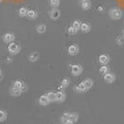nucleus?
Returning <instances> with one entry per match:
<instances>
[{
    "instance_id": "obj_1",
    "label": "nucleus",
    "mask_w": 124,
    "mask_h": 124,
    "mask_svg": "<svg viewBox=\"0 0 124 124\" xmlns=\"http://www.w3.org/2000/svg\"><path fill=\"white\" fill-rule=\"evenodd\" d=\"M109 17L112 20H119L122 17V12L119 8H113L109 10Z\"/></svg>"
},
{
    "instance_id": "obj_2",
    "label": "nucleus",
    "mask_w": 124,
    "mask_h": 124,
    "mask_svg": "<svg viewBox=\"0 0 124 124\" xmlns=\"http://www.w3.org/2000/svg\"><path fill=\"white\" fill-rule=\"evenodd\" d=\"M8 49L10 54L16 55V54H18L19 52L21 51V46H20V45H18L16 43H10V45L8 46Z\"/></svg>"
},
{
    "instance_id": "obj_3",
    "label": "nucleus",
    "mask_w": 124,
    "mask_h": 124,
    "mask_svg": "<svg viewBox=\"0 0 124 124\" xmlns=\"http://www.w3.org/2000/svg\"><path fill=\"white\" fill-rule=\"evenodd\" d=\"M83 72V67L79 64H74L71 66V73L74 76H79Z\"/></svg>"
},
{
    "instance_id": "obj_4",
    "label": "nucleus",
    "mask_w": 124,
    "mask_h": 124,
    "mask_svg": "<svg viewBox=\"0 0 124 124\" xmlns=\"http://www.w3.org/2000/svg\"><path fill=\"white\" fill-rule=\"evenodd\" d=\"M62 117L63 118H66L68 120H71L73 122L77 121L78 119H79V116H78L77 113H69V112H66V113L63 114Z\"/></svg>"
},
{
    "instance_id": "obj_5",
    "label": "nucleus",
    "mask_w": 124,
    "mask_h": 124,
    "mask_svg": "<svg viewBox=\"0 0 124 124\" xmlns=\"http://www.w3.org/2000/svg\"><path fill=\"white\" fill-rule=\"evenodd\" d=\"M116 80V76L114 73L108 72L106 74H104V81L107 83H112Z\"/></svg>"
},
{
    "instance_id": "obj_6",
    "label": "nucleus",
    "mask_w": 124,
    "mask_h": 124,
    "mask_svg": "<svg viewBox=\"0 0 124 124\" xmlns=\"http://www.w3.org/2000/svg\"><path fill=\"white\" fill-rule=\"evenodd\" d=\"M68 52L70 56H76L79 53V47L76 45H71L68 48Z\"/></svg>"
},
{
    "instance_id": "obj_7",
    "label": "nucleus",
    "mask_w": 124,
    "mask_h": 124,
    "mask_svg": "<svg viewBox=\"0 0 124 124\" xmlns=\"http://www.w3.org/2000/svg\"><path fill=\"white\" fill-rule=\"evenodd\" d=\"M49 16L52 20H57L60 17V11L57 8H53L50 12H49Z\"/></svg>"
},
{
    "instance_id": "obj_8",
    "label": "nucleus",
    "mask_w": 124,
    "mask_h": 124,
    "mask_svg": "<svg viewBox=\"0 0 124 124\" xmlns=\"http://www.w3.org/2000/svg\"><path fill=\"white\" fill-rule=\"evenodd\" d=\"M14 39H15V35H14L13 33H10V32L6 33L5 35L3 36V40H4V42L8 43V44L12 43V42L14 41Z\"/></svg>"
},
{
    "instance_id": "obj_9",
    "label": "nucleus",
    "mask_w": 124,
    "mask_h": 124,
    "mask_svg": "<svg viewBox=\"0 0 124 124\" xmlns=\"http://www.w3.org/2000/svg\"><path fill=\"white\" fill-rule=\"evenodd\" d=\"M13 86L16 88H18V89H20V90H21V92H24V91L26 90L24 83H23L22 81H20V80L15 81V83H13Z\"/></svg>"
},
{
    "instance_id": "obj_10",
    "label": "nucleus",
    "mask_w": 124,
    "mask_h": 124,
    "mask_svg": "<svg viewBox=\"0 0 124 124\" xmlns=\"http://www.w3.org/2000/svg\"><path fill=\"white\" fill-rule=\"evenodd\" d=\"M66 99V94L64 93V92L62 91H58L56 93V101L58 102H63Z\"/></svg>"
},
{
    "instance_id": "obj_11",
    "label": "nucleus",
    "mask_w": 124,
    "mask_h": 124,
    "mask_svg": "<svg viewBox=\"0 0 124 124\" xmlns=\"http://www.w3.org/2000/svg\"><path fill=\"white\" fill-rule=\"evenodd\" d=\"M99 62L101 64H103V65H107L109 62V57L108 55H105V54L100 55L99 56Z\"/></svg>"
},
{
    "instance_id": "obj_12",
    "label": "nucleus",
    "mask_w": 124,
    "mask_h": 124,
    "mask_svg": "<svg viewBox=\"0 0 124 124\" xmlns=\"http://www.w3.org/2000/svg\"><path fill=\"white\" fill-rule=\"evenodd\" d=\"M49 99L47 98L46 94H44V95H42L41 97L39 98V104L41 105V106H47L48 104H49Z\"/></svg>"
},
{
    "instance_id": "obj_13",
    "label": "nucleus",
    "mask_w": 124,
    "mask_h": 124,
    "mask_svg": "<svg viewBox=\"0 0 124 124\" xmlns=\"http://www.w3.org/2000/svg\"><path fill=\"white\" fill-rule=\"evenodd\" d=\"M9 92H10V94L12 95V96H19L20 94H21L22 92H21V90H20V89H18V88L14 87V86H12V87L10 88V90H9Z\"/></svg>"
},
{
    "instance_id": "obj_14",
    "label": "nucleus",
    "mask_w": 124,
    "mask_h": 124,
    "mask_svg": "<svg viewBox=\"0 0 124 124\" xmlns=\"http://www.w3.org/2000/svg\"><path fill=\"white\" fill-rule=\"evenodd\" d=\"M80 30L83 32H89V31H91V25L89 23H87V22H83L81 25V29Z\"/></svg>"
},
{
    "instance_id": "obj_15",
    "label": "nucleus",
    "mask_w": 124,
    "mask_h": 124,
    "mask_svg": "<svg viewBox=\"0 0 124 124\" xmlns=\"http://www.w3.org/2000/svg\"><path fill=\"white\" fill-rule=\"evenodd\" d=\"M81 7L83 10H88L91 8V2L89 0H83L81 3Z\"/></svg>"
},
{
    "instance_id": "obj_16",
    "label": "nucleus",
    "mask_w": 124,
    "mask_h": 124,
    "mask_svg": "<svg viewBox=\"0 0 124 124\" xmlns=\"http://www.w3.org/2000/svg\"><path fill=\"white\" fill-rule=\"evenodd\" d=\"M28 19L30 20H34L37 17V12L35 10H32V9H30L28 10V13H27V16H26Z\"/></svg>"
},
{
    "instance_id": "obj_17",
    "label": "nucleus",
    "mask_w": 124,
    "mask_h": 124,
    "mask_svg": "<svg viewBox=\"0 0 124 124\" xmlns=\"http://www.w3.org/2000/svg\"><path fill=\"white\" fill-rule=\"evenodd\" d=\"M38 58H39V54L37 52H32L31 55L29 56V60L31 62L36 61V60H38Z\"/></svg>"
},
{
    "instance_id": "obj_18",
    "label": "nucleus",
    "mask_w": 124,
    "mask_h": 124,
    "mask_svg": "<svg viewBox=\"0 0 124 124\" xmlns=\"http://www.w3.org/2000/svg\"><path fill=\"white\" fill-rule=\"evenodd\" d=\"M83 83H84V85L86 86L87 89H90V88L93 86V82L92 79H90V78H87V79H85V80H83Z\"/></svg>"
},
{
    "instance_id": "obj_19",
    "label": "nucleus",
    "mask_w": 124,
    "mask_h": 124,
    "mask_svg": "<svg viewBox=\"0 0 124 124\" xmlns=\"http://www.w3.org/2000/svg\"><path fill=\"white\" fill-rule=\"evenodd\" d=\"M36 31L38 33H44L46 31V26L45 24H39L36 26Z\"/></svg>"
},
{
    "instance_id": "obj_20",
    "label": "nucleus",
    "mask_w": 124,
    "mask_h": 124,
    "mask_svg": "<svg viewBox=\"0 0 124 124\" xmlns=\"http://www.w3.org/2000/svg\"><path fill=\"white\" fill-rule=\"evenodd\" d=\"M27 13H28L27 8H21L19 9V15L21 16V17H25V16H27Z\"/></svg>"
},
{
    "instance_id": "obj_21",
    "label": "nucleus",
    "mask_w": 124,
    "mask_h": 124,
    "mask_svg": "<svg viewBox=\"0 0 124 124\" xmlns=\"http://www.w3.org/2000/svg\"><path fill=\"white\" fill-rule=\"evenodd\" d=\"M47 98L49 99V101L52 102V101H56V93H53V92H49V93H46Z\"/></svg>"
},
{
    "instance_id": "obj_22",
    "label": "nucleus",
    "mask_w": 124,
    "mask_h": 124,
    "mask_svg": "<svg viewBox=\"0 0 124 124\" xmlns=\"http://www.w3.org/2000/svg\"><path fill=\"white\" fill-rule=\"evenodd\" d=\"M77 87H78V89H79V92H80V93L86 92V91L88 90L87 88H86V86L84 85V83H81L80 84H79V85H78Z\"/></svg>"
},
{
    "instance_id": "obj_23",
    "label": "nucleus",
    "mask_w": 124,
    "mask_h": 124,
    "mask_svg": "<svg viewBox=\"0 0 124 124\" xmlns=\"http://www.w3.org/2000/svg\"><path fill=\"white\" fill-rule=\"evenodd\" d=\"M78 30H76L73 26H70V27H69L67 29V31L69 34H70V35H74V34H76V32H77Z\"/></svg>"
},
{
    "instance_id": "obj_24",
    "label": "nucleus",
    "mask_w": 124,
    "mask_h": 124,
    "mask_svg": "<svg viewBox=\"0 0 124 124\" xmlns=\"http://www.w3.org/2000/svg\"><path fill=\"white\" fill-rule=\"evenodd\" d=\"M49 3L53 8H57L60 4V0H49Z\"/></svg>"
},
{
    "instance_id": "obj_25",
    "label": "nucleus",
    "mask_w": 124,
    "mask_h": 124,
    "mask_svg": "<svg viewBox=\"0 0 124 124\" xmlns=\"http://www.w3.org/2000/svg\"><path fill=\"white\" fill-rule=\"evenodd\" d=\"M81 25H82V22L80 21H74L72 22V26L76 30H80L81 29Z\"/></svg>"
},
{
    "instance_id": "obj_26",
    "label": "nucleus",
    "mask_w": 124,
    "mask_h": 124,
    "mask_svg": "<svg viewBox=\"0 0 124 124\" xmlns=\"http://www.w3.org/2000/svg\"><path fill=\"white\" fill-rule=\"evenodd\" d=\"M69 84H70V80L68 78H64L61 82V86L63 88H65V87H68Z\"/></svg>"
},
{
    "instance_id": "obj_27",
    "label": "nucleus",
    "mask_w": 124,
    "mask_h": 124,
    "mask_svg": "<svg viewBox=\"0 0 124 124\" xmlns=\"http://www.w3.org/2000/svg\"><path fill=\"white\" fill-rule=\"evenodd\" d=\"M99 71H100V73H101V74H106V73L108 72V68L107 67L106 65H104V66H102V67L100 68Z\"/></svg>"
},
{
    "instance_id": "obj_28",
    "label": "nucleus",
    "mask_w": 124,
    "mask_h": 124,
    "mask_svg": "<svg viewBox=\"0 0 124 124\" xmlns=\"http://www.w3.org/2000/svg\"><path fill=\"white\" fill-rule=\"evenodd\" d=\"M7 119V113L4 110H0V121H4Z\"/></svg>"
},
{
    "instance_id": "obj_29",
    "label": "nucleus",
    "mask_w": 124,
    "mask_h": 124,
    "mask_svg": "<svg viewBox=\"0 0 124 124\" xmlns=\"http://www.w3.org/2000/svg\"><path fill=\"white\" fill-rule=\"evenodd\" d=\"M116 42H117V44H118L119 46H123L124 45V35L123 36L118 37L117 40H116Z\"/></svg>"
},
{
    "instance_id": "obj_30",
    "label": "nucleus",
    "mask_w": 124,
    "mask_h": 124,
    "mask_svg": "<svg viewBox=\"0 0 124 124\" xmlns=\"http://www.w3.org/2000/svg\"><path fill=\"white\" fill-rule=\"evenodd\" d=\"M73 123H74V122H73V121H71V120H67L66 122H64L63 124H73Z\"/></svg>"
},
{
    "instance_id": "obj_31",
    "label": "nucleus",
    "mask_w": 124,
    "mask_h": 124,
    "mask_svg": "<svg viewBox=\"0 0 124 124\" xmlns=\"http://www.w3.org/2000/svg\"><path fill=\"white\" fill-rule=\"evenodd\" d=\"M11 62V58H9V57H7V62Z\"/></svg>"
},
{
    "instance_id": "obj_32",
    "label": "nucleus",
    "mask_w": 124,
    "mask_h": 124,
    "mask_svg": "<svg viewBox=\"0 0 124 124\" xmlns=\"http://www.w3.org/2000/svg\"><path fill=\"white\" fill-rule=\"evenodd\" d=\"M0 75H1V70H0Z\"/></svg>"
},
{
    "instance_id": "obj_33",
    "label": "nucleus",
    "mask_w": 124,
    "mask_h": 124,
    "mask_svg": "<svg viewBox=\"0 0 124 124\" xmlns=\"http://www.w3.org/2000/svg\"><path fill=\"white\" fill-rule=\"evenodd\" d=\"M1 1H2V0H0V3H1Z\"/></svg>"
}]
</instances>
